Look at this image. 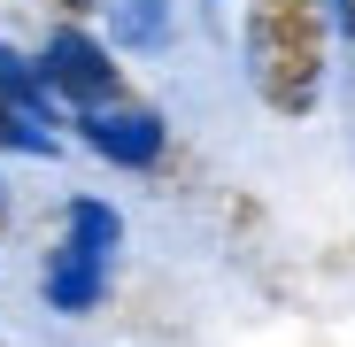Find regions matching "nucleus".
<instances>
[{
	"label": "nucleus",
	"instance_id": "nucleus-1",
	"mask_svg": "<svg viewBox=\"0 0 355 347\" xmlns=\"http://www.w3.org/2000/svg\"><path fill=\"white\" fill-rule=\"evenodd\" d=\"M332 70V0H248V78L270 116H309Z\"/></svg>",
	"mask_w": 355,
	"mask_h": 347
},
{
	"label": "nucleus",
	"instance_id": "nucleus-3",
	"mask_svg": "<svg viewBox=\"0 0 355 347\" xmlns=\"http://www.w3.org/2000/svg\"><path fill=\"white\" fill-rule=\"evenodd\" d=\"M31 78H39V93H54V100L70 108L78 132L101 124V116H116V108H139L132 85H124V70L108 62V46H101L93 31H62V39H46V54L31 62Z\"/></svg>",
	"mask_w": 355,
	"mask_h": 347
},
{
	"label": "nucleus",
	"instance_id": "nucleus-2",
	"mask_svg": "<svg viewBox=\"0 0 355 347\" xmlns=\"http://www.w3.org/2000/svg\"><path fill=\"white\" fill-rule=\"evenodd\" d=\"M116 208L108 201H93V193H78L70 208H62V224H54V247H46V270H39V285H46V301L62 309V317H93L101 309V294H108V263H116Z\"/></svg>",
	"mask_w": 355,
	"mask_h": 347
},
{
	"label": "nucleus",
	"instance_id": "nucleus-7",
	"mask_svg": "<svg viewBox=\"0 0 355 347\" xmlns=\"http://www.w3.org/2000/svg\"><path fill=\"white\" fill-rule=\"evenodd\" d=\"M0 347H8V339H0Z\"/></svg>",
	"mask_w": 355,
	"mask_h": 347
},
{
	"label": "nucleus",
	"instance_id": "nucleus-6",
	"mask_svg": "<svg viewBox=\"0 0 355 347\" xmlns=\"http://www.w3.org/2000/svg\"><path fill=\"white\" fill-rule=\"evenodd\" d=\"M0 224H8V201H0Z\"/></svg>",
	"mask_w": 355,
	"mask_h": 347
},
{
	"label": "nucleus",
	"instance_id": "nucleus-5",
	"mask_svg": "<svg viewBox=\"0 0 355 347\" xmlns=\"http://www.w3.org/2000/svg\"><path fill=\"white\" fill-rule=\"evenodd\" d=\"M78 8H93L108 24V39H124V46H147L170 24V0H78Z\"/></svg>",
	"mask_w": 355,
	"mask_h": 347
},
{
	"label": "nucleus",
	"instance_id": "nucleus-4",
	"mask_svg": "<svg viewBox=\"0 0 355 347\" xmlns=\"http://www.w3.org/2000/svg\"><path fill=\"white\" fill-rule=\"evenodd\" d=\"M0 147L8 154H54L46 93H39V78L16 62V54H0Z\"/></svg>",
	"mask_w": 355,
	"mask_h": 347
}]
</instances>
